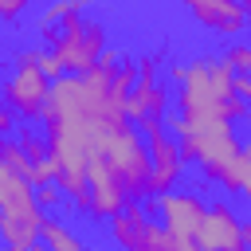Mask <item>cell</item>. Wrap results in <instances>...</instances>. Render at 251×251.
Here are the masks:
<instances>
[{"label":"cell","instance_id":"cell-24","mask_svg":"<svg viewBox=\"0 0 251 251\" xmlns=\"http://www.w3.org/2000/svg\"><path fill=\"white\" fill-rule=\"evenodd\" d=\"M243 196H247V204H251V169H247V180H243Z\"/></svg>","mask_w":251,"mask_h":251},{"label":"cell","instance_id":"cell-1","mask_svg":"<svg viewBox=\"0 0 251 251\" xmlns=\"http://www.w3.org/2000/svg\"><path fill=\"white\" fill-rule=\"evenodd\" d=\"M43 224H47V212L35 200V184L27 176H20L16 169L0 165V235H4V247L31 251L35 243H43Z\"/></svg>","mask_w":251,"mask_h":251},{"label":"cell","instance_id":"cell-23","mask_svg":"<svg viewBox=\"0 0 251 251\" xmlns=\"http://www.w3.org/2000/svg\"><path fill=\"white\" fill-rule=\"evenodd\" d=\"M235 94H239L243 102H251V78H239V75H235Z\"/></svg>","mask_w":251,"mask_h":251},{"label":"cell","instance_id":"cell-7","mask_svg":"<svg viewBox=\"0 0 251 251\" xmlns=\"http://www.w3.org/2000/svg\"><path fill=\"white\" fill-rule=\"evenodd\" d=\"M200 247L204 251H251L243 239V220L235 216V208L227 200H216L208 208L204 231H200Z\"/></svg>","mask_w":251,"mask_h":251},{"label":"cell","instance_id":"cell-21","mask_svg":"<svg viewBox=\"0 0 251 251\" xmlns=\"http://www.w3.org/2000/svg\"><path fill=\"white\" fill-rule=\"evenodd\" d=\"M169 78H173L176 86H184V78H188V63H173V67H169Z\"/></svg>","mask_w":251,"mask_h":251},{"label":"cell","instance_id":"cell-26","mask_svg":"<svg viewBox=\"0 0 251 251\" xmlns=\"http://www.w3.org/2000/svg\"><path fill=\"white\" fill-rule=\"evenodd\" d=\"M4 251H12V247H4Z\"/></svg>","mask_w":251,"mask_h":251},{"label":"cell","instance_id":"cell-6","mask_svg":"<svg viewBox=\"0 0 251 251\" xmlns=\"http://www.w3.org/2000/svg\"><path fill=\"white\" fill-rule=\"evenodd\" d=\"M208 208H212V204H204V196L192 192V188H173V192L149 200V212H157L161 224H165L176 239H188V243H200Z\"/></svg>","mask_w":251,"mask_h":251},{"label":"cell","instance_id":"cell-19","mask_svg":"<svg viewBox=\"0 0 251 251\" xmlns=\"http://www.w3.org/2000/svg\"><path fill=\"white\" fill-rule=\"evenodd\" d=\"M35 200L43 204V212H47V208H59V204H63V188H59V184H47V188H35Z\"/></svg>","mask_w":251,"mask_h":251},{"label":"cell","instance_id":"cell-10","mask_svg":"<svg viewBox=\"0 0 251 251\" xmlns=\"http://www.w3.org/2000/svg\"><path fill=\"white\" fill-rule=\"evenodd\" d=\"M165 106H169V86L161 78L157 82H137L133 94H129V102H126V118L133 126H141L149 118H161L165 122Z\"/></svg>","mask_w":251,"mask_h":251},{"label":"cell","instance_id":"cell-16","mask_svg":"<svg viewBox=\"0 0 251 251\" xmlns=\"http://www.w3.org/2000/svg\"><path fill=\"white\" fill-rule=\"evenodd\" d=\"M55 161H39V165H31V173H27V180L35 184V188H47V184H55Z\"/></svg>","mask_w":251,"mask_h":251},{"label":"cell","instance_id":"cell-15","mask_svg":"<svg viewBox=\"0 0 251 251\" xmlns=\"http://www.w3.org/2000/svg\"><path fill=\"white\" fill-rule=\"evenodd\" d=\"M224 59L231 63V71H235L239 78H251V43H231V47L224 51Z\"/></svg>","mask_w":251,"mask_h":251},{"label":"cell","instance_id":"cell-20","mask_svg":"<svg viewBox=\"0 0 251 251\" xmlns=\"http://www.w3.org/2000/svg\"><path fill=\"white\" fill-rule=\"evenodd\" d=\"M24 8H27L24 0H0V16H8V20H16Z\"/></svg>","mask_w":251,"mask_h":251},{"label":"cell","instance_id":"cell-9","mask_svg":"<svg viewBox=\"0 0 251 251\" xmlns=\"http://www.w3.org/2000/svg\"><path fill=\"white\" fill-rule=\"evenodd\" d=\"M188 16L204 27V31H216V35H235L247 27V8L235 4V0H188L184 4Z\"/></svg>","mask_w":251,"mask_h":251},{"label":"cell","instance_id":"cell-5","mask_svg":"<svg viewBox=\"0 0 251 251\" xmlns=\"http://www.w3.org/2000/svg\"><path fill=\"white\" fill-rule=\"evenodd\" d=\"M110 235L122 251H204L200 243L176 239L165 224H153V212L141 208V204H129L122 216H114Z\"/></svg>","mask_w":251,"mask_h":251},{"label":"cell","instance_id":"cell-13","mask_svg":"<svg viewBox=\"0 0 251 251\" xmlns=\"http://www.w3.org/2000/svg\"><path fill=\"white\" fill-rule=\"evenodd\" d=\"M20 149H24V157L31 161V165H39V161H51V153H47V137L43 133H31V129H20Z\"/></svg>","mask_w":251,"mask_h":251},{"label":"cell","instance_id":"cell-8","mask_svg":"<svg viewBox=\"0 0 251 251\" xmlns=\"http://www.w3.org/2000/svg\"><path fill=\"white\" fill-rule=\"evenodd\" d=\"M145 141H149V157H153V180H149V192H153V196H165V192L176 188L180 169H184L180 145H176V137H173L169 129H161V133H153V137H145ZM153 196H149V200H153Z\"/></svg>","mask_w":251,"mask_h":251},{"label":"cell","instance_id":"cell-4","mask_svg":"<svg viewBox=\"0 0 251 251\" xmlns=\"http://www.w3.org/2000/svg\"><path fill=\"white\" fill-rule=\"evenodd\" d=\"M43 47H20L12 55V71L4 78V106L20 118H43L47 98H51V78L39 71Z\"/></svg>","mask_w":251,"mask_h":251},{"label":"cell","instance_id":"cell-18","mask_svg":"<svg viewBox=\"0 0 251 251\" xmlns=\"http://www.w3.org/2000/svg\"><path fill=\"white\" fill-rule=\"evenodd\" d=\"M247 114H251V102H243L239 94H231V98L224 102V118H227V122H239V118H247Z\"/></svg>","mask_w":251,"mask_h":251},{"label":"cell","instance_id":"cell-2","mask_svg":"<svg viewBox=\"0 0 251 251\" xmlns=\"http://www.w3.org/2000/svg\"><path fill=\"white\" fill-rule=\"evenodd\" d=\"M39 35H43L47 51H55V59L63 63L67 75H90L102 63V55L110 51L106 47V24L98 16H86V12L55 24V27H39Z\"/></svg>","mask_w":251,"mask_h":251},{"label":"cell","instance_id":"cell-12","mask_svg":"<svg viewBox=\"0 0 251 251\" xmlns=\"http://www.w3.org/2000/svg\"><path fill=\"white\" fill-rule=\"evenodd\" d=\"M86 12V0H59V4H47L43 12H39V27H55V24H63V20H71V16H82Z\"/></svg>","mask_w":251,"mask_h":251},{"label":"cell","instance_id":"cell-22","mask_svg":"<svg viewBox=\"0 0 251 251\" xmlns=\"http://www.w3.org/2000/svg\"><path fill=\"white\" fill-rule=\"evenodd\" d=\"M0 129L8 133V129H16V114L8 110V106H0Z\"/></svg>","mask_w":251,"mask_h":251},{"label":"cell","instance_id":"cell-25","mask_svg":"<svg viewBox=\"0 0 251 251\" xmlns=\"http://www.w3.org/2000/svg\"><path fill=\"white\" fill-rule=\"evenodd\" d=\"M31 251H51V247H47V243H35V247H31Z\"/></svg>","mask_w":251,"mask_h":251},{"label":"cell","instance_id":"cell-3","mask_svg":"<svg viewBox=\"0 0 251 251\" xmlns=\"http://www.w3.org/2000/svg\"><path fill=\"white\" fill-rule=\"evenodd\" d=\"M98 153L118 169V176H122V184H126V192H129V200H133V204H137L141 196H153V192H149V180H153L149 141L137 133V126H133V122L106 129V133L98 137Z\"/></svg>","mask_w":251,"mask_h":251},{"label":"cell","instance_id":"cell-14","mask_svg":"<svg viewBox=\"0 0 251 251\" xmlns=\"http://www.w3.org/2000/svg\"><path fill=\"white\" fill-rule=\"evenodd\" d=\"M0 165H8V169H16L20 176H27V173H31V161L24 157V149H20V141H16V137H8V141H0Z\"/></svg>","mask_w":251,"mask_h":251},{"label":"cell","instance_id":"cell-17","mask_svg":"<svg viewBox=\"0 0 251 251\" xmlns=\"http://www.w3.org/2000/svg\"><path fill=\"white\" fill-rule=\"evenodd\" d=\"M157 63H161V55H141L137 59V82H157Z\"/></svg>","mask_w":251,"mask_h":251},{"label":"cell","instance_id":"cell-11","mask_svg":"<svg viewBox=\"0 0 251 251\" xmlns=\"http://www.w3.org/2000/svg\"><path fill=\"white\" fill-rule=\"evenodd\" d=\"M43 243H47L51 251H90L63 220H51V216H47V224H43Z\"/></svg>","mask_w":251,"mask_h":251}]
</instances>
